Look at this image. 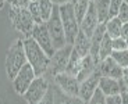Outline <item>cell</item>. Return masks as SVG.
Returning <instances> with one entry per match:
<instances>
[{"instance_id":"cell-12","label":"cell","mask_w":128,"mask_h":104,"mask_svg":"<svg viewBox=\"0 0 128 104\" xmlns=\"http://www.w3.org/2000/svg\"><path fill=\"white\" fill-rule=\"evenodd\" d=\"M99 25V19H98V14H96L95 6H93V1H90V6L88 8L86 14L84 15V18L80 22V31L84 32L88 38H90L95 32L96 26Z\"/></svg>"},{"instance_id":"cell-10","label":"cell","mask_w":128,"mask_h":104,"mask_svg":"<svg viewBox=\"0 0 128 104\" xmlns=\"http://www.w3.org/2000/svg\"><path fill=\"white\" fill-rule=\"evenodd\" d=\"M102 78V72H100L99 69V65L95 68L92 74L88 76L86 79H84L82 82L80 83V96L78 97L84 101V103H86L92 95L96 92V89L99 88V81Z\"/></svg>"},{"instance_id":"cell-21","label":"cell","mask_w":128,"mask_h":104,"mask_svg":"<svg viewBox=\"0 0 128 104\" xmlns=\"http://www.w3.org/2000/svg\"><path fill=\"white\" fill-rule=\"evenodd\" d=\"M90 1H92V0H77L75 3H72L74 13H75V17H77L78 22H81V19L84 18V15L86 14L88 8H89V6H90Z\"/></svg>"},{"instance_id":"cell-7","label":"cell","mask_w":128,"mask_h":104,"mask_svg":"<svg viewBox=\"0 0 128 104\" xmlns=\"http://www.w3.org/2000/svg\"><path fill=\"white\" fill-rule=\"evenodd\" d=\"M71 51H72V44L67 43L66 46L57 49V50L53 53V56L50 57V64H49V72L50 75H57V74L66 72V68L68 65V61H70V56Z\"/></svg>"},{"instance_id":"cell-15","label":"cell","mask_w":128,"mask_h":104,"mask_svg":"<svg viewBox=\"0 0 128 104\" xmlns=\"http://www.w3.org/2000/svg\"><path fill=\"white\" fill-rule=\"evenodd\" d=\"M72 49L80 54L81 57H85L89 54V50H90V38H88L84 32H78L77 38L72 43Z\"/></svg>"},{"instance_id":"cell-19","label":"cell","mask_w":128,"mask_h":104,"mask_svg":"<svg viewBox=\"0 0 128 104\" xmlns=\"http://www.w3.org/2000/svg\"><path fill=\"white\" fill-rule=\"evenodd\" d=\"M113 53V43H112V38L107 33H104L102 42L99 44V61L104 60L107 57H110Z\"/></svg>"},{"instance_id":"cell-2","label":"cell","mask_w":128,"mask_h":104,"mask_svg":"<svg viewBox=\"0 0 128 104\" xmlns=\"http://www.w3.org/2000/svg\"><path fill=\"white\" fill-rule=\"evenodd\" d=\"M26 61L25 50H24V42L22 39H17L11 46H10L8 51L6 54V61H4V67H6V74L8 79L13 81V78L17 75L20 69L22 68Z\"/></svg>"},{"instance_id":"cell-11","label":"cell","mask_w":128,"mask_h":104,"mask_svg":"<svg viewBox=\"0 0 128 104\" xmlns=\"http://www.w3.org/2000/svg\"><path fill=\"white\" fill-rule=\"evenodd\" d=\"M54 82L63 93L72 96V97L80 96V82H78L77 76L70 75L67 72H61L54 75Z\"/></svg>"},{"instance_id":"cell-35","label":"cell","mask_w":128,"mask_h":104,"mask_svg":"<svg viewBox=\"0 0 128 104\" xmlns=\"http://www.w3.org/2000/svg\"><path fill=\"white\" fill-rule=\"evenodd\" d=\"M75 1H77V0H71V3H75Z\"/></svg>"},{"instance_id":"cell-9","label":"cell","mask_w":128,"mask_h":104,"mask_svg":"<svg viewBox=\"0 0 128 104\" xmlns=\"http://www.w3.org/2000/svg\"><path fill=\"white\" fill-rule=\"evenodd\" d=\"M29 36H32V38L35 39V42L45 50V53L48 54L49 57L53 56V53L56 51V49H54V46H53V40H52V38H50V33H49L48 28H46L45 22H42V24H35Z\"/></svg>"},{"instance_id":"cell-31","label":"cell","mask_w":128,"mask_h":104,"mask_svg":"<svg viewBox=\"0 0 128 104\" xmlns=\"http://www.w3.org/2000/svg\"><path fill=\"white\" fill-rule=\"evenodd\" d=\"M39 104H54V100H53V93H48L46 97L43 99Z\"/></svg>"},{"instance_id":"cell-20","label":"cell","mask_w":128,"mask_h":104,"mask_svg":"<svg viewBox=\"0 0 128 104\" xmlns=\"http://www.w3.org/2000/svg\"><path fill=\"white\" fill-rule=\"evenodd\" d=\"M82 58L84 57H81L80 54L72 49L71 56H70V61H68V65H67V68H66V72L70 74V75H74V76L77 75L78 71H80L81 63H82Z\"/></svg>"},{"instance_id":"cell-25","label":"cell","mask_w":128,"mask_h":104,"mask_svg":"<svg viewBox=\"0 0 128 104\" xmlns=\"http://www.w3.org/2000/svg\"><path fill=\"white\" fill-rule=\"evenodd\" d=\"M85 104H106V96L103 95L102 92H100V89L98 88L96 92L92 95V97H90Z\"/></svg>"},{"instance_id":"cell-3","label":"cell","mask_w":128,"mask_h":104,"mask_svg":"<svg viewBox=\"0 0 128 104\" xmlns=\"http://www.w3.org/2000/svg\"><path fill=\"white\" fill-rule=\"evenodd\" d=\"M58 11H60L61 22H63V26H64L66 40H67V43L72 44L78 32H80V22H78L75 13H74L72 3H66L58 6Z\"/></svg>"},{"instance_id":"cell-23","label":"cell","mask_w":128,"mask_h":104,"mask_svg":"<svg viewBox=\"0 0 128 104\" xmlns=\"http://www.w3.org/2000/svg\"><path fill=\"white\" fill-rule=\"evenodd\" d=\"M110 57H112L121 68L128 67V49H124V50H113V53Z\"/></svg>"},{"instance_id":"cell-29","label":"cell","mask_w":128,"mask_h":104,"mask_svg":"<svg viewBox=\"0 0 128 104\" xmlns=\"http://www.w3.org/2000/svg\"><path fill=\"white\" fill-rule=\"evenodd\" d=\"M106 104H122L120 93H117V95H112V96H106Z\"/></svg>"},{"instance_id":"cell-32","label":"cell","mask_w":128,"mask_h":104,"mask_svg":"<svg viewBox=\"0 0 128 104\" xmlns=\"http://www.w3.org/2000/svg\"><path fill=\"white\" fill-rule=\"evenodd\" d=\"M122 39H128V22H124L121 28V35H120Z\"/></svg>"},{"instance_id":"cell-17","label":"cell","mask_w":128,"mask_h":104,"mask_svg":"<svg viewBox=\"0 0 128 104\" xmlns=\"http://www.w3.org/2000/svg\"><path fill=\"white\" fill-rule=\"evenodd\" d=\"M96 14L99 22H106L109 18V8H110V0H93Z\"/></svg>"},{"instance_id":"cell-37","label":"cell","mask_w":128,"mask_h":104,"mask_svg":"<svg viewBox=\"0 0 128 104\" xmlns=\"http://www.w3.org/2000/svg\"><path fill=\"white\" fill-rule=\"evenodd\" d=\"M92 1H93V0H92Z\"/></svg>"},{"instance_id":"cell-28","label":"cell","mask_w":128,"mask_h":104,"mask_svg":"<svg viewBox=\"0 0 128 104\" xmlns=\"http://www.w3.org/2000/svg\"><path fill=\"white\" fill-rule=\"evenodd\" d=\"M121 22H128V4L127 3H122L121 7L118 10V14H117Z\"/></svg>"},{"instance_id":"cell-30","label":"cell","mask_w":128,"mask_h":104,"mask_svg":"<svg viewBox=\"0 0 128 104\" xmlns=\"http://www.w3.org/2000/svg\"><path fill=\"white\" fill-rule=\"evenodd\" d=\"M120 81H121V83L125 86V88H128V67L122 68V74H121Z\"/></svg>"},{"instance_id":"cell-36","label":"cell","mask_w":128,"mask_h":104,"mask_svg":"<svg viewBox=\"0 0 128 104\" xmlns=\"http://www.w3.org/2000/svg\"><path fill=\"white\" fill-rule=\"evenodd\" d=\"M124 3H127V4H128V0H124Z\"/></svg>"},{"instance_id":"cell-14","label":"cell","mask_w":128,"mask_h":104,"mask_svg":"<svg viewBox=\"0 0 128 104\" xmlns=\"http://www.w3.org/2000/svg\"><path fill=\"white\" fill-rule=\"evenodd\" d=\"M99 89L104 96H112L120 93V82L118 79L110 78V76H102L99 81Z\"/></svg>"},{"instance_id":"cell-1","label":"cell","mask_w":128,"mask_h":104,"mask_svg":"<svg viewBox=\"0 0 128 104\" xmlns=\"http://www.w3.org/2000/svg\"><path fill=\"white\" fill-rule=\"evenodd\" d=\"M22 42H24V50H25L26 61L34 68L36 76L45 75L49 69L50 57L45 53V50L36 43L32 36H25L22 39Z\"/></svg>"},{"instance_id":"cell-27","label":"cell","mask_w":128,"mask_h":104,"mask_svg":"<svg viewBox=\"0 0 128 104\" xmlns=\"http://www.w3.org/2000/svg\"><path fill=\"white\" fill-rule=\"evenodd\" d=\"M112 43H113V50H124V49H128L127 42H125V39H122L121 36H120V38L112 39Z\"/></svg>"},{"instance_id":"cell-18","label":"cell","mask_w":128,"mask_h":104,"mask_svg":"<svg viewBox=\"0 0 128 104\" xmlns=\"http://www.w3.org/2000/svg\"><path fill=\"white\" fill-rule=\"evenodd\" d=\"M53 100H54V104H85L80 97L68 96V95H66V93H63L60 89L53 92Z\"/></svg>"},{"instance_id":"cell-8","label":"cell","mask_w":128,"mask_h":104,"mask_svg":"<svg viewBox=\"0 0 128 104\" xmlns=\"http://www.w3.org/2000/svg\"><path fill=\"white\" fill-rule=\"evenodd\" d=\"M35 78H36V74H35V71H34V68L31 67V64L26 63L25 65L17 72V75L13 78V89H14V92H16L17 95L22 96Z\"/></svg>"},{"instance_id":"cell-33","label":"cell","mask_w":128,"mask_h":104,"mask_svg":"<svg viewBox=\"0 0 128 104\" xmlns=\"http://www.w3.org/2000/svg\"><path fill=\"white\" fill-rule=\"evenodd\" d=\"M52 3L61 6V4H66V3H71V0H52Z\"/></svg>"},{"instance_id":"cell-38","label":"cell","mask_w":128,"mask_h":104,"mask_svg":"<svg viewBox=\"0 0 128 104\" xmlns=\"http://www.w3.org/2000/svg\"><path fill=\"white\" fill-rule=\"evenodd\" d=\"M0 104H2V103H0Z\"/></svg>"},{"instance_id":"cell-26","label":"cell","mask_w":128,"mask_h":104,"mask_svg":"<svg viewBox=\"0 0 128 104\" xmlns=\"http://www.w3.org/2000/svg\"><path fill=\"white\" fill-rule=\"evenodd\" d=\"M124 3V0H110V8H109V18L112 17H117L118 10L121 4Z\"/></svg>"},{"instance_id":"cell-5","label":"cell","mask_w":128,"mask_h":104,"mask_svg":"<svg viewBox=\"0 0 128 104\" xmlns=\"http://www.w3.org/2000/svg\"><path fill=\"white\" fill-rule=\"evenodd\" d=\"M10 19L13 22L14 28L24 33L25 36H29L32 32V28L35 25V21L32 19L31 14H29L26 7H17L11 6V11H10Z\"/></svg>"},{"instance_id":"cell-22","label":"cell","mask_w":128,"mask_h":104,"mask_svg":"<svg viewBox=\"0 0 128 104\" xmlns=\"http://www.w3.org/2000/svg\"><path fill=\"white\" fill-rule=\"evenodd\" d=\"M38 6H39V11H40L42 21L46 22L49 18H50L54 4L52 3V0H38Z\"/></svg>"},{"instance_id":"cell-34","label":"cell","mask_w":128,"mask_h":104,"mask_svg":"<svg viewBox=\"0 0 128 104\" xmlns=\"http://www.w3.org/2000/svg\"><path fill=\"white\" fill-rule=\"evenodd\" d=\"M6 1H7V0H0V7L3 6V4H4V3H6Z\"/></svg>"},{"instance_id":"cell-4","label":"cell","mask_w":128,"mask_h":104,"mask_svg":"<svg viewBox=\"0 0 128 104\" xmlns=\"http://www.w3.org/2000/svg\"><path fill=\"white\" fill-rule=\"evenodd\" d=\"M45 24H46V28H48L49 33H50V38L53 40V46H54L56 50L63 47V46H66L67 40H66L64 26H63V22H61V17H60V11H58L57 4H54L50 18Z\"/></svg>"},{"instance_id":"cell-24","label":"cell","mask_w":128,"mask_h":104,"mask_svg":"<svg viewBox=\"0 0 128 104\" xmlns=\"http://www.w3.org/2000/svg\"><path fill=\"white\" fill-rule=\"evenodd\" d=\"M29 14H31L32 19L35 21V24H42V17H40V11H39V6H38V0H31L26 6Z\"/></svg>"},{"instance_id":"cell-13","label":"cell","mask_w":128,"mask_h":104,"mask_svg":"<svg viewBox=\"0 0 128 104\" xmlns=\"http://www.w3.org/2000/svg\"><path fill=\"white\" fill-rule=\"evenodd\" d=\"M99 69L102 72V76H110L114 79H120L122 74V68L113 60L112 57H107L99 63Z\"/></svg>"},{"instance_id":"cell-16","label":"cell","mask_w":128,"mask_h":104,"mask_svg":"<svg viewBox=\"0 0 128 104\" xmlns=\"http://www.w3.org/2000/svg\"><path fill=\"white\" fill-rule=\"evenodd\" d=\"M122 24H124V22H121V19H120L118 17H112V18H107V19H106V22H104L106 33L109 35L112 39L120 38Z\"/></svg>"},{"instance_id":"cell-6","label":"cell","mask_w":128,"mask_h":104,"mask_svg":"<svg viewBox=\"0 0 128 104\" xmlns=\"http://www.w3.org/2000/svg\"><path fill=\"white\" fill-rule=\"evenodd\" d=\"M48 93H49V83L45 76L42 75V76H36L32 81V83L29 85V88L26 89V92L22 96L25 99L26 104H39L46 97Z\"/></svg>"}]
</instances>
